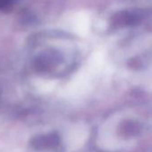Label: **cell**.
I'll return each instance as SVG.
<instances>
[{
    "label": "cell",
    "instance_id": "cell-1",
    "mask_svg": "<svg viewBox=\"0 0 152 152\" xmlns=\"http://www.w3.org/2000/svg\"><path fill=\"white\" fill-rule=\"evenodd\" d=\"M140 131V127L139 124L133 121H125L122 124V133L124 136H134L139 133Z\"/></svg>",
    "mask_w": 152,
    "mask_h": 152
},
{
    "label": "cell",
    "instance_id": "cell-2",
    "mask_svg": "<svg viewBox=\"0 0 152 152\" xmlns=\"http://www.w3.org/2000/svg\"><path fill=\"white\" fill-rule=\"evenodd\" d=\"M16 0H0V11H10L15 5Z\"/></svg>",
    "mask_w": 152,
    "mask_h": 152
}]
</instances>
